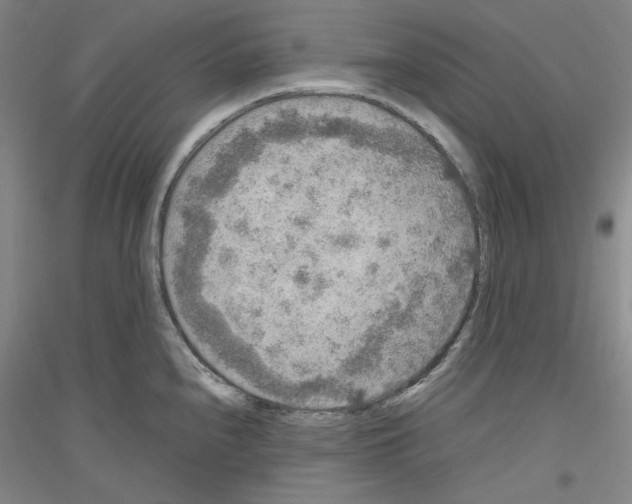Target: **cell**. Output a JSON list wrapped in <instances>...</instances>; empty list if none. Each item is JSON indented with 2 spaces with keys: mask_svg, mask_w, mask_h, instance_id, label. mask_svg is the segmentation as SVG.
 <instances>
[{
  "mask_svg": "<svg viewBox=\"0 0 632 504\" xmlns=\"http://www.w3.org/2000/svg\"><path fill=\"white\" fill-rule=\"evenodd\" d=\"M158 260L210 365L249 386L335 394L429 346L481 242L449 171L407 132L299 103L239 116L194 150Z\"/></svg>",
  "mask_w": 632,
  "mask_h": 504,
  "instance_id": "obj_1",
  "label": "cell"
}]
</instances>
